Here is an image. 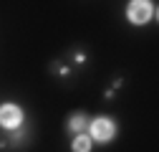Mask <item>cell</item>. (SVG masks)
I'll use <instances>...</instances> for the list:
<instances>
[{"label":"cell","mask_w":159,"mask_h":152,"mask_svg":"<svg viewBox=\"0 0 159 152\" xmlns=\"http://www.w3.org/2000/svg\"><path fill=\"white\" fill-rule=\"evenodd\" d=\"M126 13L131 18V23H144V21H149V15H152V5L147 3V0H131Z\"/></svg>","instance_id":"6da1fadb"},{"label":"cell","mask_w":159,"mask_h":152,"mask_svg":"<svg viewBox=\"0 0 159 152\" xmlns=\"http://www.w3.org/2000/svg\"><path fill=\"white\" fill-rule=\"evenodd\" d=\"M20 119H23V114L15 104H3L0 107V124L3 127H18Z\"/></svg>","instance_id":"7a4b0ae2"},{"label":"cell","mask_w":159,"mask_h":152,"mask_svg":"<svg viewBox=\"0 0 159 152\" xmlns=\"http://www.w3.org/2000/svg\"><path fill=\"white\" fill-rule=\"evenodd\" d=\"M91 135H93L96 140L106 142V140H111V137H114V124H111L109 119H96V122L91 124Z\"/></svg>","instance_id":"3957f363"},{"label":"cell","mask_w":159,"mask_h":152,"mask_svg":"<svg viewBox=\"0 0 159 152\" xmlns=\"http://www.w3.org/2000/svg\"><path fill=\"white\" fill-rule=\"evenodd\" d=\"M91 150V140L89 137H76V142H73V152H89Z\"/></svg>","instance_id":"277c9868"},{"label":"cell","mask_w":159,"mask_h":152,"mask_svg":"<svg viewBox=\"0 0 159 152\" xmlns=\"http://www.w3.org/2000/svg\"><path fill=\"white\" fill-rule=\"evenodd\" d=\"M73 132H78V129H84L86 127V117H84V114H76V117L71 119V124H68Z\"/></svg>","instance_id":"5b68a950"}]
</instances>
